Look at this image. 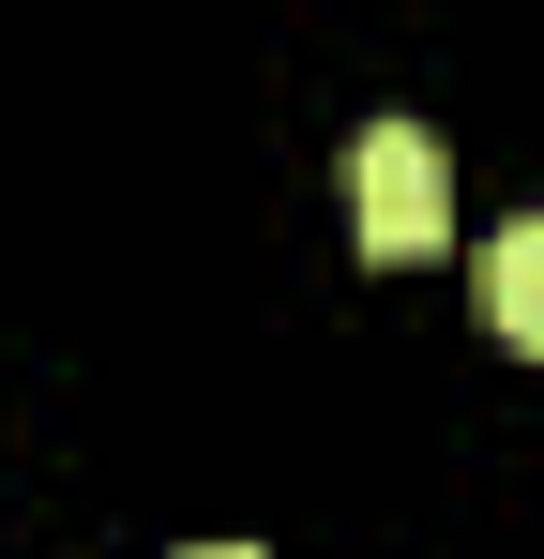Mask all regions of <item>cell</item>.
<instances>
[{
	"label": "cell",
	"mask_w": 544,
	"mask_h": 559,
	"mask_svg": "<svg viewBox=\"0 0 544 559\" xmlns=\"http://www.w3.org/2000/svg\"><path fill=\"white\" fill-rule=\"evenodd\" d=\"M181 559H258V545H181Z\"/></svg>",
	"instance_id": "obj_3"
},
{
	"label": "cell",
	"mask_w": 544,
	"mask_h": 559,
	"mask_svg": "<svg viewBox=\"0 0 544 559\" xmlns=\"http://www.w3.org/2000/svg\"><path fill=\"white\" fill-rule=\"evenodd\" d=\"M469 302H484V333H499L515 364H544V212L484 242V273H469Z\"/></svg>",
	"instance_id": "obj_2"
},
{
	"label": "cell",
	"mask_w": 544,
	"mask_h": 559,
	"mask_svg": "<svg viewBox=\"0 0 544 559\" xmlns=\"http://www.w3.org/2000/svg\"><path fill=\"white\" fill-rule=\"evenodd\" d=\"M348 227H363V258H439L453 242V152L424 121H363L348 136Z\"/></svg>",
	"instance_id": "obj_1"
}]
</instances>
